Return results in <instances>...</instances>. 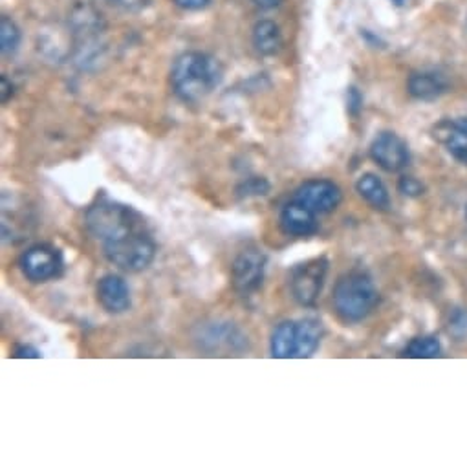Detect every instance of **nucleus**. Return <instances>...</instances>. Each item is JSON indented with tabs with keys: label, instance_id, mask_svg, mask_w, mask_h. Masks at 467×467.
Wrapping results in <instances>:
<instances>
[{
	"label": "nucleus",
	"instance_id": "15",
	"mask_svg": "<svg viewBox=\"0 0 467 467\" xmlns=\"http://www.w3.org/2000/svg\"><path fill=\"white\" fill-rule=\"evenodd\" d=\"M356 191L359 192V196L363 200H367L374 209L379 211H387L390 207V196L389 191L385 187V183L376 176V174H363L358 183H356Z\"/></svg>",
	"mask_w": 467,
	"mask_h": 467
},
{
	"label": "nucleus",
	"instance_id": "9",
	"mask_svg": "<svg viewBox=\"0 0 467 467\" xmlns=\"http://www.w3.org/2000/svg\"><path fill=\"white\" fill-rule=\"evenodd\" d=\"M279 222L286 235L292 237H310L319 229L317 214L297 200H292L283 207Z\"/></svg>",
	"mask_w": 467,
	"mask_h": 467
},
{
	"label": "nucleus",
	"instance_id": "23",
	"mask_svg": "<svg viewBox=\"0 0 467 467\" xmlns=\"http://www.w3.org/2000/svg\"><path fill=\"white\" fill-rule=\"evenodd\" d=\"M110 3L118 5V6H123L127 10H138V8H143L149 0H110Z\"/></svg>",
	"mask_w": 467,
	"mask_h": 467
},
{
	"label": "nucleus",
	"instance_id": "4",
	"mask_svg": "<svg viewBox=\"0 0 467 467\" xmlns=\"http://www.w3.org/2000/svg\"><path fill=\"white\" fill-rule=\"evenodd\" d=\"M328 274V261L325 257L297 265L290 275V288L294 299L301 306H314L323 292Z\"/></svg>",
	"mask_w": 467,
	"mask_h": 467
},
{
	"label": "nucleus",
	"instance_id": "21",
	"mask_svg": "<svg viewBox=\"0 0 467 467\" xmlns=\"http://www.w3.org/2000/svg\"><path fill=\"white\" fill-rule=\"evenodd\" d=\"M400 191L405 194V196H420L421 192H423V185L416 180V178H412V176H403L401 180H400Z\"/></svg>",
	"mask_w": 467,
	"mask_h": 467
},
{
	"label": "nucleus",
	"instance_id": "1",
	"mask_svg": "<svg viewBox=\"0 0 467 467\" xmlns=\"http://www.w3.org/2000/svg\"><path fill=\"white\" fill-rule=\"evenodd\" d=\"M90 235L101 243L105 257L118 268L138 274L150 266L156 243L145 218L129 205L99 200L87 211Z\"/></svg>",
	"mask_w": 467,
	"mask_h": 467
},
{
	"label": "nucleus",
	"instance_id": "14",
	"mask_svg": "<svg viewBox=\"0 0 467 467\" xmlns=\"http://www.w3.org/2000/svg\"><path fill=\"white\" fill-rule=\"evenodd\" d=\"M200 341L205 348L214 350L220 347L225 348H243L244 347V337L239 334V330L233 328L229 323H214L205 327L203 334L200 336Z\"/></svg>",
	"mask_w": 467,
	"mask_h": 467
},
{
	"label": "nucleus",
	"instance_id": "28",
	"mask_svg": "<svg viewBox=\"0 0 467 467\" xmlns=\"http://www.w3.org/2000/svg\"><path fill=\"white\" fill-rule=\"evenodd\" d=\"M390 3H392L394 6H398V8H401V6H405L407 0H390Z\"/></svg>",
	"mask_w": 467,
	"mask_h": 467
},
{
	"label": "nucleus",
	"instance_id": "22",
	"mask_svg": "<svg viewBox=\"0 0 467 467\" xmlns=\"http://www.w3.org/2000/svg\"><path fill=\"white\" fill-rule=\"evenodd\" d=\"M172 3L182 8V10H187V12H196V10H202L205 8L211 0H172Z\"/></svg>",
	"mask_w": 467,
	"mask_h": 467
},
{
	"label": "nucleus",
	"instance_id": "10",
	"mask_svg": "<svg viewBox=\"0 0 467 467\" xmlns=\"http://www.w3.org/2000/svg\"><path fill=\"white\" fill-rule=\"evenodd\" d=\"M434 138L445 145L454 160L467 165V118L440 121L434 127Z\"/></svg>",
	"mask_w": 467,
	"mask_h": 467
},
{
	"label": "nucleus",
	"instance_id": "24",
	"mask_svg": "<svg viewBox=\"0 0 467 467\" xmlns=\"http://www.w3.org/2000/svg\"><path fill=\"white\" fill-rule=\"evenodd\" d=\"M0 87H3V90H0V99H3V103H6L12 96H14V85L8 81V78H0Z\"/></svg>",
	"mask_w": 467,
	"mask_h": 467
},
{
	"label": "nucleus",
	"instance_id": "26",
	"mask_svg": "<svg viewBox=\"0 0 467 467\" xmlns=\"http://www.w3.org/2000/svg\"><path fill=\"white\" fill-rule=\"evenodd\" d=\"M359 105H361V96L358 94L356 88H350V92H348V109L356 114L358 109H359Z\"/></svg>",
	"mask_w": 467,
	"mask_h": 467
},
{
	"label": "nucleus",
	"instance_id": "16",
	"mask_svg": "<svg viewBox=\"0 0 467 467\" xmlns=\"http://www.w3.org/2000/svg\"><path fill=\"white\" fill-rule=\"evenodd\" d=\"M272 356L279 359L297 358V323H281L272 336Z\"/></svg>",
	"mask_w": 467,
	"mask_h": 467
},
{
	"label": "nucleus",
	"instance_id": "8",
	"mask_svg": "<svg viewBox=\"0 0 467 467\" xmlns=\"http://www.w3.org/2000/svg\"><path fill=\"white\" fill-rule=\"evenodd\" d=\"M294 200L301 202L316 214H327L339 205L341 189L330 180H310L296 191Z\"/></svg>",
	"mask_w": 467,
	"mask_h": 467
},
{
	"label": "nucleus",
	"instance_id": "2",
	"mask_svg": "<svg viewBox=\"0 0 467 467\" xmlns=\"http://www.w3.org/2000/svg\"><path fill=\"white\" fill-rule=\"evenodd\" d=\"M223 70L220 63L203 52H185L176 57L171 70L174 94L185 103L205 99L222 83Z\"/></svg>",
	"mask_w": 467,
	"mask_h": 467
},
{
	"label": "nucleus",
	"instance_id": "6",
	"mask_svg": "<svg viewBox=\"0 0 467 467\" xmlns=\"http://www.w3.org/2000/svg\"><path fill=\"white\" fill-rule=\"evenodd\" d=\"M266 270V257L259 250L243 252L231 266V283L237 294L250 296L263 285Z\"/></svg>",
	"mask_w": 467,
	"mask_h": 467
},
{
	"label": "nucleus",
	"instance_id": "25",
	"mask_svg": "<svg viewBox=\"0 0 467 467\" xmlns=\"http://www.w3.org/2000/svg\"><path fill=\"white\" fill-rule=\"evenodd\" d=\"M252 3H254L259 10H266V12H270V10L279 8V6L283 5V0H252Z\"/></svg>",
	"mask_w": 467,
	"mask_h": 467
},
{
	"label": "nucleus",
	"instance_id": "19",
	"mask_svg": "<svg viewBox=\"0 0 467 467\" xmlns=\"http://www.w3.org/2000/svg\"><path fill=\"white\" fill-rule=\"evenodd\" d=\"M21 45V30L14 19L3 16L0 19V52L3 56H14Z\"/></svg>",
	"mask_w": 467,
	"mask_h": 467
},
{
	"label": "nucleus",
	"instance_id": "29",
	"mask_svg": "<svg viewBox=\"0 0 467 467\" xmlns=\"http://www.w3.org/2000/svg\"><path fill=\"white\" fill-rule=\"evenodd\" d=\"M465 213H467V211H465Z\"/></svg>",
	"mask_w": 467,
	"mask_h": 467
},
{
	"label": "nucleus",
	"instance_id": "5",
	"mask_svg": "<svg viewBox=\"0 0 467 467\" xmlns=\"http://www.w3.org/2000/svg\"><path fill=\"white\" fill-rule=\"evenodd\" d=\"M23 274L32 283H47L63 272V255L50 244L32 246L21 259Z\"/></svg>",
	"mask_w": 467,
	"mask_h": 467
},
{
	"label": "nucleus",
	"instance_id": "17",
	"mask_svg": "<svg viewBox=\"0 0 467 467\" xmlns=\"http://www.w3.org/2000/svg\"><path fill=\"white\" fill-rule=\"evenodd\" d=\"M323 337V325L317 319H303L297 323V358H310L319 348Z\"/></svg>",
	"mask_w": 467,
	"mask_h": 467
},
{
	"label": "nucleus",
	"instance_id": "12",
	"mask_svg": "<svg viewBox=\"0 0 467 467\" xmlns=\"http://www.w3.org/2000/svg\"><path fill=\"white\" fill-rule=\"evenodd\" d=\"M449 88L445 76L434 70H421L412 72L407 79V92L420 101H432L443 96Z\"/></svg>",
	"mask_w": 467,
	"mask_h": 467
},
{
	"label": "nucleus",
	"instance_id": "7",
	"mask_svg": "<svg viewBox=\"0 0 467 467\" xmlns=\"http://www.w3.org/2000/svg\"><path fill=\"white\" fill-rule=\"evenodd\" d=\"M370 158L387 172H400L410 161L407 143L394 132H381L370 145Z\"/></svg>",
	"mask_w": 467,
	"mask_h": 467
},
{
	"label": "nucleus",
	"instance_id": "11",
	"mask_svg": "<svg viewBox=\"0 0 467 467\" xmlns=\"http://www.w3.org/2000/svg\"><path fill=\"white\" fill-rule=\"evenodd\" d=\"M98 301L109 314H123L130 308V292L119 275H105L98 283Z\"/></svg>",
	"mask_w": 467,
	"mask_h": 467
},
{
	"label": "nucleus",
	"instance_id": "3",
	"mask_svg": "<svg viewBox=\"0 0 467 467\" xmlns=\"http://www.w3.org/2000/svg\"><path fill=\"white\" fill-rule=\"evenodd\" d=\"M334 308L347 323H359L370 316L379 301L374 281L361 274L352 272L343 275L334 288Z\"/></svg>",
	"mask_w": 467,
	"mask_h": 467
},
{
	"label": "nucleus",
	"instance_id": "13",
	"mask_svg": "<svg viewBox=\"0 0 467 467\" xmlns=\"http://www.w3.org/2000/svg\"><path fill=\"white\" fill-rule=\"evenodd\" d=\"M252 43L261 56L265 57L277 56L283 48V32L277 23L270 19H263L254 26Z\"/></svg>",
	"mask_w": 467,
	"mask_h": 467
},
{
	"label": "nucleus",
	"instance_id": "27",
	"mask_svg": "<svg viewBox=\"0 0 467 467\" xmlns=\"http://www.w3.org/2000/svg\"><path fill=\"white\" fill-rule=\"evenodd\" d=\"M16 358H36L37 359V358H41V354L34 347H19L16 350Z\"/></svg>",
	"mask_w": 467,
	"mask_h": 467
},
{
	"label": "nucleus",
	"instance_id": "18",
	"mask_svg": "<svg viewBox=\"0 0 467 467\" xmlns=\"http://www.w3.org/2000/svg\"><path fill=\"white\" fill-rule=\"evenodd\" d=\"M440 354H441V345L432 336L414 337L403 352L405 358H412V359H432V358H438Z\"/></svg>",
	"mask_w": 467,
	"mask_h": 467
},
{
	"label": "nucleus",
	"instance_id": "20",
	"mask_svg": "<svg viewBox=\"0 0 467 467\" xmlns=\"http://www.w3.org/2000/svg\"><path fill=\"white\" fill-rule=\"evenodd\" d=\"M268 191H270V183L265 178H259V176L246 180L237 189L239 196H246V198L248 196H265Z\"/></svg>",
	"mask_w": 467,
	"mask_h": 467
}]
</instances>
